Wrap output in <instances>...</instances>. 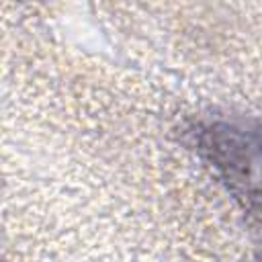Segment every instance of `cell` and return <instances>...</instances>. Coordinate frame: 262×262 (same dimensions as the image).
<instances>
[{"label": "cell", "instance_id": "cell-1", "mask_svg": "<svg viewBox=\"0 0 262 262\" xmlns=\"http://www.w3.org/2000/svg\"><path fill=\"white\" fill-rule=\"evenodd\" d=\"M196 154L262 225V121L209 119L190 129Z\"/></svg>", "mask_w": 262, "mask_h": 262}]
</instances>
